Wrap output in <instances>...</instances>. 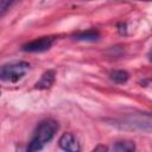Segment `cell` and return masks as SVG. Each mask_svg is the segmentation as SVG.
Wrapping results in <instances>:
<instances>
[{"label": "cell", "instance_id": "obj_1", "mask_svg": "<svg viewBox=\"0 0 152 152\" xmlns=\"http://www.w3.org/2000/svg\"><path fill=\"white\" fill-rule=\"evenodd\" d=\"M58 131V124L52 120V119H48L44 120L39 124V126L37 127L34 135L27 147L28 151H39L42 150L46 142H49L50 140H52V138L55 137V134Z\"/></svg>", "mask_w": 152, "mask_h": 152}, {"label": "cell", "instance_id": "obj_2", "mask_svg": "<svg viewBox=\"0 0 152 152\" xmlns=\"http://www.w3.org/2000/svg\"><path fill=\"white\" fill-rule=\"evenodd\" d=\"M30 64L27 62H15L5 64L1 68V78L8 82H17L26 74Z\"/></svg>", "mask_w": 152, "mask_h": 152}, {"label": "cell", "instance_id": "obj_3", "mask_svg": "<svg viewBox=\"0 0 152 152\" xmlns=\"http://www.w3.org/2000/svg\"><path fill=\"white\" fill-rule=\"evenodd\" d=\"M53 38L52 37H42L39 39H34L23 46V50L26 52H43L46 51L51 48L53 44Z\"/></svg>", "mask_w": 152, "mask_h": 152}, {"label": "cell", "instance_id": "obj_4", "mask_svg": "<svg viewBox=\"0 0 152 152\" xmlns=\"http://www.w3.org/2000/svg\"><path fill=\"white\" fill-rule=\"evenodd\" d=\"M59 147L64 151H69V152H77L80 151V144L77 141V139L71 134V133H64L62 134V137L59 138Z\"/></svg>", "mask_w": 152, "mask_h": 152}, {"label": "cell", "instance_id": "obj_5", "mask_svg": "<svg viewBox=\"0 0 152 152\" xmlns=\"http://www.w3.org/2000/svg\"><path fill=\"white\" fill-rule=\"evenodd\" d=\"M55 77H56V72L53 70L45 71L42 75L40 80L34 84V88L36 89H48V88H50L55 82Z\"/></svg>", "mask_w": 152, "mask_h": 152}, {"label": "cell", "instance_id": "obj_6", "mask_svg": "<svg viewBox=\"0 0 152 152\" xmlns=\"http://www.w3.org/2000/svg\"><path fill=\"white\" fill-rule=\"evenodd\" d=\"M76 40H82V42H95L100 38V33L95 30H88V31H83V32H78L75 36Z\"/></svg>", "mask_w": 152, "mask_h": 152}, {"label": "cell", "instance_id": "obj_7", "mask_svg": "<svg viewBox=\"0 0 152 152\" xmlns=\"http://www.w3.org/2000/svg\"><path fill=\"white\" fill-rule=\"evenodd\" d=\"M113 151H119V152H131L135 150V145L133 141H118L113 145L112 147Z\"/></svg>", "mask_w": 152, "mask_h": 152}, {"label": "cell", "instance_id": "obj_8", "mask_svg": "<svg viewBox=\"0 0 152 152\" xmlns=\"http://www.w3.org/2000/svg\"><path fill=\"white\" fill-rule=\"evenodd\" d=\"M129 75L125 70H114L110 72V78L116 83H125L128 80Z\"/></svg>", "mask_w": 152, "mask_h": 152}, {"label": "cell", "instance_id": "obj_9", "mask_svg": "<svg viewBox=\"0 0 152 152\" xmlns=\"http://www.w3.org/2000/svg\"><path fill=\"white\" fill-rule=\"evenodd\" d=\"M14 0H0V10H1V13L4 14L5 11L7 10V7L13 2Z\"/></svg>", "mask_w": 152, "mask_h": 152}, {"label": "cell", "instance_id": "obj_10", "mask_svg": "<svg viewBox=\"0 0 152 152\" xmlns=\"http://www.w3.org/2000/svg\"><path fill=\"white\" fill-rule=\"evenodd\" d=\"M80 1H91V0H80Z\"/></svg>", "mask_w": 152, "mask_h": 152}, {"label": "cell", "instance_id": "obj_11", "mask_svg": "<svg viewBox=\"0 0 152 152\" xmlns=\"http://www.w3.org/2000/svg\"><path fill=\"white\" fill-rule=\"evenodd\" d=\"M150 58H151V59H152V52H151V55H150Z\"/></svg>", "mask_w": 152, "mask_h": 152}, {"label": "cell", "instance_id": "obj_12", "mask_svg": "<svg viewBox=\"0 0 152 152\" xmlns=\"http://www.w3.org/2000/svg\"><path fill=\"white\" fill-rule=\"evenodd\" d=\"M144 1H150V0H144Z\"/></svg>", "mask_w": 152, "mask_h": 152}]
</instances>
